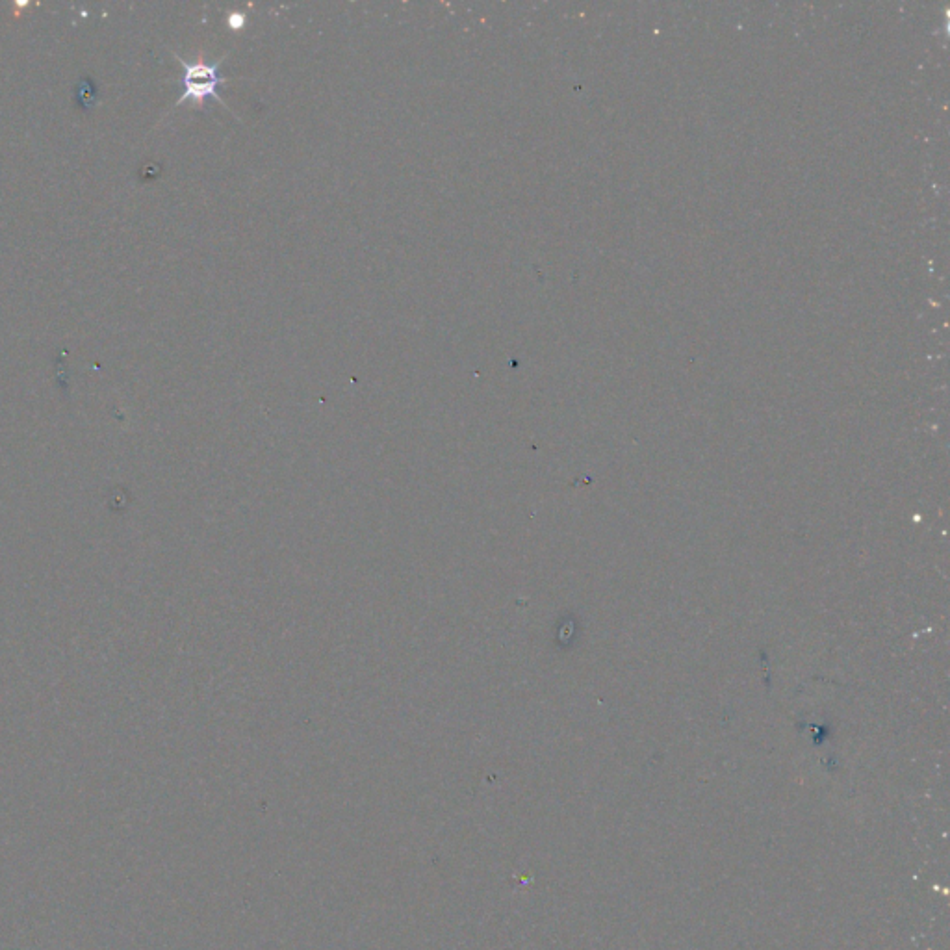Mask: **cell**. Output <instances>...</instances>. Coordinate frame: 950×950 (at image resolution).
Segmentation results:
<instances>
[{"label": "cell", "mask_w": 950, "mask_h": 950, "mask_svg": "<svg viewBox=\"0 0 950 950\" xmlns=\"http://www.w3.org/2000/svg\"><path fill=\"white\" fill-rule=\"evenodd\" d=\"M179 64L182 65L184 69V77H182V84H184V93L177 101V106L180 104L186 103V101H193V103H203L208 97L216 99L219 104H223L227 110H231L225 101L219 97L218 88L221 84H227L229 78L221 77L219 75V65L223 64V60H218L216 64H206V62H186L184 58L177 56Z\"/></svg>", "instance_id": "6da1fadb"}]
</instances>
